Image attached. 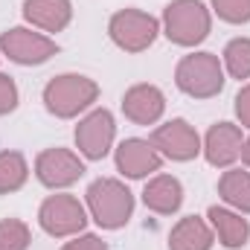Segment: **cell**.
Wrapping results in <instances>:
<instances>
[{
	"mask_svg": "<svg viewBox=\"0 0 250 250\" xmlns=\"http://www.w3.org/2000/svg\"><path fill=\"white\" fill-rule=\"evenodd\" d=\"M41 99H44V108L53 117L76 120V117H84L96 105L99 84L84 73H62V76H56L44 84Z\"/></svg>",
	"mask_w": 250,
	"mask_h": 250,
	"instance_id": "1",
	"label": "cell"
},
{
	"mask_svg": "<svg viewBox=\"0 0 250 250\" xmlns=\"http://www.w3.org/2000/svg\"><path fill=\"white\" fill-rule=\"evenodd\" d=\"M84 207L102 230H120L134 215V192L120 178H96L84 192Z\"/></svg>",
	"mask_w": 250,
	"mask_h": 250,
	"instance_id": "2",
	"label": "cell"
},
{
	"mask_svg": "<svg viewBox=\"0 0 250 250\" xmlns=\"http://www.w3.org/2000/svg\"><path fill=\"white\" fill-rule=\"evenodd\" d=\"M160 32L175 44V47H198L209 38L212 32V12L201 0H172L163 9Z\"/></svg>",
	"mask_w": 250,
	"mask_h": 250,
	"instance_id": "3",
	"label": "cell"
},
{
	"mask_svg": "<svg viewBox=\"0 0 250 250\" xmlns=\"http://www.w3.org/2000/svg\"><path fill=\"white\" fill-rule=\"evenodd\" d=\"M224 64L215 53H189L175 67V84L192 99H212L224 90Z\"/></svg>",
	"mask_w": 250,
	"mask_h": 250,
	"instance_id": "4",
	"label": "cell"
},
{
	"mask_svg": "<svg viewBox=\"0 0 250 250\" xmlns=\"http://www.w3.org/2000/svg\"><path fill=\"white\" fill-rule=\"evenodd\" d=\"M87 218H90L87 207L76 195H67V192H56L44 198V204L38 207V224L53 239H73L84 233Z\"/></svg>",
	"mask_w": 250,
	"mask_h": 250,
	"instance_id": "5",
	"label": "cell"
},
{
	"mask_svg": "<svg viewBox=\"0 0 250 250\" xmlns=\"http://www.w3.org/2000/svg\"><path fill=\"white\" fill-rule=\"evenodd\" d=\"M108 35L123 53H146L157 35H160V21L143 9H120L108 21Z\"/></svg>",
	"mask_w": 250,
	"mask_h": 250,
	"instance_id": "6",
	"label": "cell"
},
{
	"mask_svg": "<svg viewBox=\"0 0 250 250\" xmlns=\"http://www.w3.org/2000/svg\"><path fill=\"white\" fill-rule=\"evenodd\" d=\"M56 53H59V44L32 26H12L0 32V56L9 59L12 64L35 67V64L50 62Z\"/></svg>",
	"mask_w": 250,
	"mask_h": 250,
	"instance_id": "7",
	"label": "cell"
},
{
	"mask_svg": "<svg viewBox=\"0 0 250 250\" xmlns=\"http://www.w3.org/2000/svg\"><path fill=\"white\" fill-rule=\"evenodd\" d=\"M76 148L84 160H102L111 154L117 140V120L108 108H90L73 131Z\"/></svg>",
	"mask_w": 250,
	"mask_h": 250,
	"instance_id": "8",
	"label": "cell"
},
{
	"mask_svg": "<svg viewBox=\"0 0 250 250\" xmlns=\"http://www.w3.org/2000/svg\"><path fill=\"white\" fill-rule=\"evenodd\" d=\"M32 169H35V178H38L41 187L59 192V189L73 187L84 175V160H82L79 151H70V148L56 146V148H44L35 157Z\"/></svg>",
	"mask_w": 250,
	"mask_h": 250,
	"instance_id": "9",
	"label": "cell"
},
{
	"mask_svg": "<svg viewBox=\"0 0 250 250\" xmlns=\"http://www.w3.org/2000/svg\"><path fill=\"white\" fill-rule=\"evenodd\" d=\"M148 140L160 151V157L172 160V163H189V160H195L201 154V137H198L195 125H189L181 117L157 125Z\"/></svg>",
	"mask_w": 250,
	"mask_h": 250,
	"instance_id": "10",
	"label": "cell"
},
{
	"mask_svg": "<svg viewBox=\"0 0 250 250\" xmlns=\"http://www.w3.org/2000/svg\"><path fill=\"white\" fill-rule=\"evenodd\" d=\"M114 163H117V172H120L123 178L143 181V178H151V175L160 172L163 157H160V151L151 146V140L128 137V140H123V143L114 148Z\"/></svg>",
	"mask_w": 250,
	"mask_h": 250,
	"instance_id": "11",
	"label": "cell"
},
{
	"mask_svg": "<svg viewBox=\"0 0 250 250\" xmlns=\"http://www.w3.org/2000/svg\"><path fill=\"white\" fill-rule=\"evenodd\" d=\"M242 146H245L242 125L215 123L207 131V137L201 140V154L207 157L209 166H215V169H230V166L242 157Z\"/></svg>",
	"mask_w": 250,
	"mask_h": 250,
	"instance_id": "12",
	"label": "cell"
},
{
	"mask_svg": "<svg viewBox=\"0 0 250 250\" xmlns=\"http://www.w3.org/2000/svg\"><path fill=\"white\" fill-rule=\"evenodd\" d=\"M123 114L134 125H157L166 114V93L157 84H131L123 96Z\"/></svg>",
	"mask_w": 250,
	"mask_h": 250,
	"instance_id": "13",
	"label": "cell"
},
{
	"mask_svg": "<svg viewBox=\"0 0 250 250\" xmlns=\"http://www.w3.org/2000/svg\"><path fill=\"white\" fill-rule=\"evenodd\" d=\"M23 21L44 35L62 32L73 21V3L70 0H23Z\"/></svg>",
	"mask_w": 250,
	"mask_h": 250,
	"instance_id": "14",
	"label": "cell"
},
{
	"mask_svg": "<svg viewBox=\"0 0 250 250\" xmlns=\"http://www.w3.org/2000/svg\"><path fill=\"white\" fill-rule=\"evenodd\" d=\"M207 221H209V227H212V233H215L221 248L239 250L250 242V221L242 212L230 209V207H218V204L209 207L207 209Z\"/></svg>",
	"mask_w": 250,
	"mask_h": 250,
	"instance_id": "15",
	"label": "cell"
},
{
	"mask_svg": "<svg viewBox=\"0 0 250 250\" xmlns=\"http://www.w3.org/2000/svg\"><path fill=\"white\" fill-rule=\"evenodd\" d=\"M143 204L157 215H175L184 207V184L175 175H151L143 187Z\"/></svg>",
	"mask_w": 250,
	"mask_h": 250,
	"instance_id": "16",
	"label": "cell"
},
{
	"mask_svg": "<svg viewBox=\"0 0 250 250\" xmlns=\"http://www.w3.org/2000/svg\"><path fill=\"white\" fill-rule=\"evenodd\" d=\"M212 245L215 233L201 215H184L169 233V250H212Z\"/></svg>",
	"mask_w": 250,
	"mask_h": 250,
	"instance_id": "17",
	"label": "cell"
},
{
	"mask_svg": "<svg viewBox=\"0 0 250 250\" xmlns=\"http://www.w3.org/2000/svg\"><path fill=\"white\" fill-rule=\"evenodd\" d=\"M218 198L224 201V207L250 215V169H224V175L218 178Z\"/></svg>",
	"mask_w": 250,
	"mask_h": 250,
	"instance_id": "18",
	"label": "cell"
},
{
	"mask_svg": "<svg viewBox=\"0 0 250 250\" xmlns=\"http://www.w3.org/2000/svg\"><path fill=\"white\" fill-rule=\"evenodd\" d=\"M29 163L21 151H0V195H12L26 187Z\"/></svg>",
	"mask_w": 250,
	"mask_h": 250,
	"instance_id": "19",
	"label": "cell"
},
{
	"mask_svg": "<svg viewBox=\"0 0 250 250\" xmlns=\"http://www.w3.org/2000/svg\"><path fill=\"white\" fill-rule=\"evenodd\" d=\"M221 64L230 79H239V82L250 79V38L242 35V38L227 41V47L221 53Z\"/></svg>",
	"mask_w": 250,
	"mask_h": 250,
	"instance_id": "20",
	"label": "cell"
},
{
	"mask_svg": "<svg viewBox=\"0 0 250 250\" xmlns=\"http://www.w3.org/2000/svg\"><path fill=\"white\" fill-rule=\"evenodd\" d=\"M32 230L21 218H0V250H29Z\"/></svg>",
	"mask_w": 250,
	"mask_h": 250,
	"instance_id": "21",
	"label": "cell"
},
{
	"mask_svg": "<svg viewBox=\"0 0 250 250\" xmlns=\"http://www.w3.org/2000/svg\"><path fill=\"white\" fill-rule=\"evenodd\" d=\"M209 12L233 26L250 23V0H209Z\"/></svg>",
	"mask_w": 250,
	"mask_h": 250,
	"instance_id": "22",
	"label": "cell"
},
{
	"mask_svg": "<svg viewBox=\"0 0 250 250\" xmlns=\"http://www.w3.org/2000/svg\"><path fill=\"white\" fill-rule=\"evenodd\" d=\"M18 102H21V93H18L15 79L6 76V73H0V117L12 114V111L18 108Z\"/></svg>",
	"mask_w": 250,
	"mask_h": 250,
	"instance_id": "23",
	"label": "cell"
},
{
	"mask_svg": "<svg viewBox=\"0 0 250 250\" xmlns=\"http://www.w3.org/2000/svg\"><path fill=\"white\" fill-rule=\"evenodd\" d=\"M62 250H108V245L102 242V236L96 233H79L70 242H64Z\"/></svg>",
	"mask_w": 250,
	"mask_h": 250,
	"instance_id": "24",
	"label": "cell"
},
{
	"mask_svg": "<svg viewBox=\"0 0 250 250\" xmlns=\"http://www.w3.org/2000/svg\"><path fill=\"white\" fill-rule=\"evenodd\" d=\"M233 111L242 128H250V84H242V90L233 99Z\"/></svg>",
	"mask_w": 250,
	"mask_h": 250,
	"instance_id": "25",
	"label": "cell"
},
{
	"mask_svg": "<svg viewBox=\"0 0 250 250\" xmlns=\"http://www.w3.org/2000/svg\"><path fill=\"white\" fill-rule=\"evenodd\" d=\"M239 160L245 163V169H250V137H245V146H242V157Z\"/></svg>",
	"mask_w": 250,
	"mask_h": 250,
	"instance_id": "26",
	"label": "cell"
},
{
	"mask_svg": "<svg viewBox=\"0 0 250 250\" xmlns=\"http://www.w3.org/2000/svg\"><path fill=\"white\" fill-rule=\"evenodd\" d=\"M0 59H3V56H0Z\"/></svg>",
	"mask_w": 250,
	"mask_h": 250,
	"instance_id": "27",
	"label": "cell"
}]
</instances>
